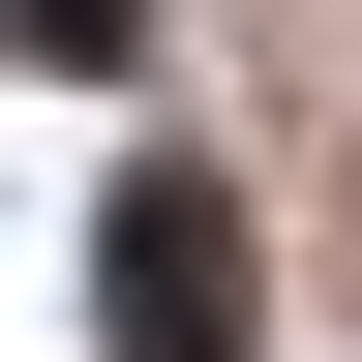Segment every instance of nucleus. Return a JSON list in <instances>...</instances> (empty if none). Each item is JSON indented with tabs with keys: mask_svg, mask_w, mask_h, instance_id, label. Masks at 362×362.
Wrapping results in <instances>:
<instances>
[{
	"mask_svg": "<svg viewBox=\"0 0 362 362\" xmlns=\"http://www.w3.org/2000/svg\"><path fill=\"white\" fill-rule=\"evenodd\" d=\"M0 30H61V61H121V30H151V0H0Z\"/></svg>",
	"mask_w": 362,
	"mask_h": 362,
	"instance_id": "nucleus-2",
	"label": "nucleus"
},
{
	"mask_svg": "<svg viewBox=\"0 0 362 362\" xmlns=\"http://www.w3.org/2000/svg\"><path fill=\"white\" fill-rule=\"evenodd\" d=\"M90 332L121 362H242V181H121L90 211Z\"/></svg>",
	"mask_w": 362,
	"mask_h": 362,
	"instance_id": "nucleus-1",
	"label": "nucleus"
}]
</instances>
